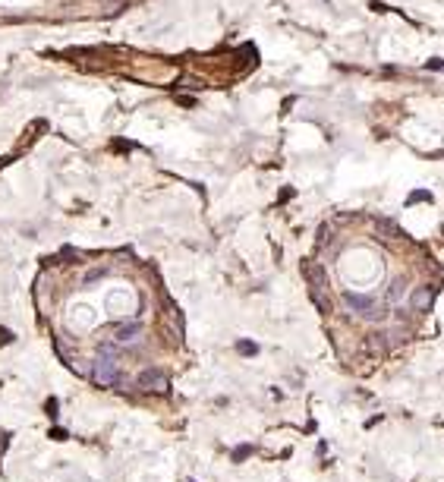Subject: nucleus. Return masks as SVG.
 I'll return each mask as SVG.
<instances>
[{
    "label": "nucleus",
    "mask_w": 444,
    "mask_h": 482,
    "mask_svg": "<svg viewBox=\"0 0 444 482\" xmlns=\"http://www.w3.org/2000/svg\"><path fill=\"white\" fill-rule=\"evenodd\" d=\"M343 299H347V306L356 312V315H362V318H384L387 315V309L384 306H378V302L372 299V296H359V293H343Z\"/></svg>",
    "instance_id": "obj_1"
},
{
    "label": "nucleus",
    "mask_w": 444,
    "mask_h": 482,
    "mask_svg": "<svg viewBox=\"0 0 444 482\" xmlns=\"http://www.w3.org/2000/svg\"><path fill=\"white\" fill-rule=\"evenodd\" d=\"M91 378H95L98 385H120L123 382L120 363L117 360H107V356H98L95 366H91Z\"/></svg>",
    "instance_id": "obj_2"
},
{
    "label": "nucleus",
    "mask_w": 444,
    "mask_h": 482,
    "mask_svg": "<svg viewBox=\"0 0 444 482\" xmlns=\"http://www.w3.org/2000/svg\"><path fill=\"white\" fill-rule=\"evenodd\" d=\"M139 334H142V325H139V322H120V325H114V328H110V341H114V344H120V347L136 344V341H139Z\"/></svg>",
    "instance_id": "obj_3"
},
{
    "label": "nucleus",
    "mask_w": 444,
    "mask_h": 482,
    "mask_svg": "<svg viewBox=\"0 0 444 482\" xmlns=\"http://www.w3.org/2000/svg\"><path fill=\"white\" fill-rule=\"evenodd\" d=\"M139 388H145V391H164L167 388V375L161 369H145L139 375Z\"/></svg>",
    "instance_id": "obj_4"
},
{
    "label": "nucleus",
    "mask_w": 444,
    "mask_h": 482,
    "mask_svg": "<svg viewBox=\"0 0 444 482\" xmlns=\"http://www.w3.org/2000/svg\"><path fill=\"white\" fill-rule=\"evenodd\" d=\"M432 296H435V293L429 290V284H419V287L413 290V296H410V306L422 312V309H429V306H432Z\"/></svg>",
    "instance_id": "obj_5"
},
{
    "label": "nucleus",
    "mask_w": 444,
    "mask_h": 482,
    "mask_svg": "<svg viewBox=\"0 0 444 482\" xmlns=\"http://www.w3.org/2000/svg\"><path fill=\"white\" fill-rule=\"evenodd\" d=\"M387 296H391V299H403V296H406V281H403V277H397V281L391 284Z\"/></svg>",
    "instance_id": "obj_6"
},
{
    "label": "nucleus",
    "mask_w": 444,
    "mask_h": 482,
    "mask_svg": "<svg viewBox=\"0 0 444 482\" xmlns=\"http://www.w3.org/2000/svg\"><path fill=\"white\" fill-rule=\"evenodd\" d=\"M236 350L243 353V356H255V353H258V344H252V341H239Z\"/></svg>",
    "instance_id": "obj_7"
},
{
    "label": "nucleus",
    "mask_w": 444,
    "mask_h": 482,
    "mask_svg": "<svg viewBox=\"0 0 444 482\" xmlns=\"http://www.w3.org/2000/svg\"><path fill=\"white\" fill-rule=\"evenodd\" d=\"M246 454H252V448H249V444H243V448H236V451H233V457H236V460H243Z\"/></svg>",
    "instance_id": "obj_8"
},
{
    "label": "nucleus",
    "mask_w": 444,
    "mask_h": 482,
    "mask_svg": "<svg viewBox=\"0 0 444 482\" xmlns=\"http://www.w3.org/2000/svg\"><path fill=\"white\" fill-rule=\"evenodd\" d=\"M44 410L51 413V416H57V397H51V400H47V403H44Z\"/></svg>",
    "instance_id": "obj_9"
},
{
    "label": "nucleus",
    "mask_w": 444,
    "mask_h": 482,
    "mask_svg": "<svg viewBox=\"0 0 444 482\" xmlns=\"http://www.w3.org/2000/svg\"><path fill=\"white\" fill-rule=\"evenodd\" d=\"M10 341H13V334L7 331V328H0V344H10Z\"/></svg>",
    "instance_id": "obj_10"
}]
</instances>
